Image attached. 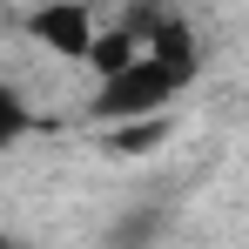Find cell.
<instances>
[{
    "label": "cell",
    "instance_id": "1",
    "mask_svg": "<svg viewBox=\"0 0 249 249\" xmlns=\"http://www.w3.org/2000/svg\"><path fill=\"white\" fill-rule=\"evenodd\" d=\"M202 54H168V47H142L135 61L108 68L94 88V122H128V115H175L182 88L196 81Z\"/></svg>",
    "mask_w": 249,
    "mask_h": 249
},
{
    "label": "cell",
    "instance_id": "2",
    "mask_svg": "<svg viewBox=\"0 0 249 249\" xmlns=\"http://www.w3.org/2000/svg\"><path fill=\"white\" fill-rule=\"evenodd\" d=\"M94 0H34V14H27V34L47 47V54H61V61H88V47H94Z\"/></svg>",
    "mask_w": 249,
    "mask_h": 249
},
{
    "label": "cell",
    "instance_id": "3",
    "mask_svg": "<svg viewBox=\"0 0 249 249\" xmlns=\"http://www.w3.org/2000/svg\"><path fill=\"white\" fill-rule=\"evenodd\" d=\"M101 148L108 155H155L168 142V115H128V122H101Z\"/></svg>",
    "mask_w": 249,
    "mask_h": 249
},
{
    "label": "cell",
    "instance_id": "4",
    "mask_svg": "<svg viewBox=\"0 0 249 249\" xmlns=\"http://www.w3.org/2000/svg\"><path fill=\"white\" fill-rule=\"evenodd\" d=\"M27 135H34V108H27V94L0 81V155H7V148H20Z\"/></svg>",
    "mask_w": 249,
    "mask_h": 249
},
{
    "label": "cell",
    "instance_id": "5",
    "mask_svg": "<svg viewBox=\"0 0 249 249\" xmlns=\"http://www.w3.org/2000/svg\"><path fill=\"white\" fill-rule=\"evenodd\" d=\"M0 243H7V236H0Z\"/></svg>",
    "mask_w": 249,
    "mask_h": 249
}]
</instances>
